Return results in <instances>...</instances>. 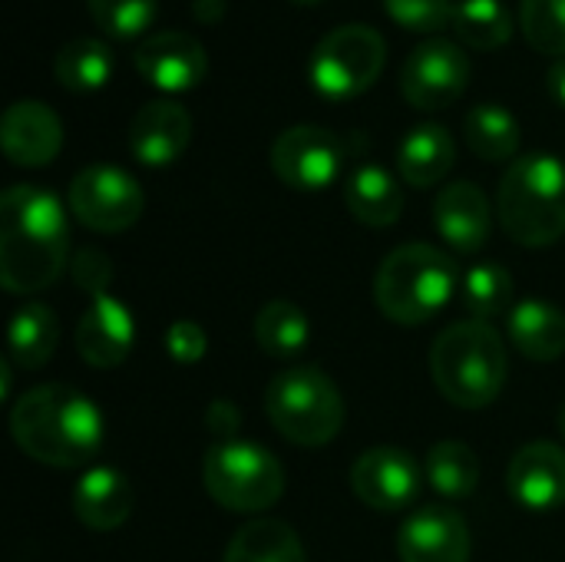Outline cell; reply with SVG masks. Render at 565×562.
Listing matches in <instances>:
<instances>
[{"mask_svg":"<svg viewBox=\"0 0 565 562\" xmlns=\"http://www.w3.org/2000/svg\"><path fill=\"white\" fill-rule=\"evenodd\" d=\"M70 262L63 202L40 185H10L0 195V285L10 295L50 288Z\"/></svg>","mask_w":565,"mask_h":562,"instance_id":"cell-1","label":"cell"},{"mask_svg":"<svg viewBox=\"0 0 565 562\" xmlns=\"http://www.w3.org/2000/svg\"><path fill=\"white\" fill-rule=\"evenodd\" d=\"M10 434L30 460L56 470H76L103 450L106 421L83 391L40 384L13 404Z\"/></svg>","mask_w":565,"mask_h":562,"instance_id":"cell-2","label":"cell"},{"mask_svg":"<svg viewBox=\"0 0 565 562\" xmlns=\"http://www.w3.org/2000/svg\"><path fill=\"white\" fill-rule=\"evenodd\" d=\"M86 3L93 23L109 40H139L159 13V0H86Z\"/></svg>","mask_w":565,"mask_h":562,"instance_id":"cell-33","label":"cell"},{"mask_svg":"<svg viewBox=\"0 0 565 562\" xmlns=\"http://www.w3.org/2000/svg\"><path fill=\"white\" fill-rule=\"evenodd\" d=\"M427 484L447 500H467L480 484V460L460 441H440L424 457Z\"/></svg>","mask_w":565,"mask_h":562,"instance_id":"cell-29","label":"cell"},{"mask_svg":"<svg viewBox=\"0 0 565 562\" xmlns=\"http://www.w3.org/2000/svg\"><path fill=\"white\" fill-rule=\"evenodd\" d=\"M265 414L271 427L298 447H324L344 427V397L318 368H291L268 381Z\"/></svg>","mask_w":565,"mask_h":562,"instance_id":"cell-6","label":"cell"},{"mask_svg":"<svg viewBox=\"0 0 565 562\" xmlns=\"http://www.w3.org/2000/svg\"><path fill=\"white\" fill-rule=\"evenodd\" d=\"M457 162V146L447 126L420 123L397 146V176L414 189H430L450 176Z\"/></svg>","mask_w":565,"mask_h":562,"instance_id":"cell-21","label":"cell"},{"mask_svg":"<svg viewBox=\"0 0 565 562\" xmlns=\"http://www.w3.org/2000/svg\"><path fill=\"white\" fill-rule=\"evenodd\" d=\"M222 562H308V556L288 523L252 520L232 537Z\"/></svg>","mask_w":565,"mask_h":562,"instance_id":"cell-26","label":"cell"},{"mask_svg":"<svg viewBox=\"0 0 565 562\" xmlns=\"http://www.w3.org/2000/svg\"><path fill=\"white\" fill-rule=\"evenodd\" d=\"M430 374L454 407H490L507 384V348L487 321H457L434 341Z\"/></svg>","mask_w":565,"mask_h":562,"instance_id":"cell-4","label":"cell"},{"mask_svg":"<svg viewBox=\"0 0 565 562\" xmlns=\"http://www.w3.org/2000/svg\"><path fill=\"white\" fill-rule=\"evenodd\" d=\"M255 341L258 348L268 354V358H295L305 351V344L311 341V325H308V315L288 301V298H275L268 301L258 318H255Z\"/></svg>","mask_w":565,"mask_h":562,"instance_id":"cell-28","label":"cell"},{"mask_svg":"<svg viewBox=\"0 0 565 562\" xmlns=\"http://www.w3.org/2000/svg\"><path fill=\"white\" fill-rule=\"evenodd\" d=\"M424 487V467L401 447L364 450L351 467L354 497L377 513H401L417 503Z\"/></svg>","mask_w":565,"mask_h":562,"instance_id":"cell-12","label":"cell"},{"mask_svg":"<svg viewBox=\"0 0 565 562\" xmlns=\"http://www.w3.org/2000/svg\"><path fill=\"white\" fill-rule=\"evenodd\" d=\"M507 487L523 510L533 513L559 510L565 503V450L550 441L526 444L510 460Z\"/></svg>","mask_w":565,"mask_h":562,"instance_id":"cell-18","label":"cell"},{"mask_svg":"<svg viewBox=\"0 0 565 562\" xmlns=\"http://www.w3.org/2000/svg\"><path fill=\"white\" fill-rule=\"evenodd\" d=\"M503 232L526 248H546L565 235V162L530 152L510 162L497 189Z\"/></svg>","mask_w":565,"mask_h":562,"instance_id":"cell-3","label":"cell"},{"mask_svg":"<svg viewBox=\"0 0 565 562\" xmlns=\"http://www.w3.org/2000/svg\"><path fill=\"white\" fill-rule=\"evenodd\" d=\"M384 63H387L384 36L367 23H344L318 40L308 63V79L318 96L331 103H344L367 93L381 79Z\"/></svg>","mask_w":565,"mask_h":562,"instance_id":"cell-8","label":"cell"},{"mask_svg":"<svg viewBox=\"0 0 565 562\" xmlns=\"http://www.w3.org/2000/svg\"><path fill=\"white\" fill-rule=\"evenodd\" d=\"M66 205L70 215L89 232L116 235L139 222L146 199L129 172L116 166H86L73 176Z\"/></svg>","mask_w":565,"mask_h":562,"instance_id":"cell-9","label":"cell"},{"mask_svg":"<svg viewBox=\"0 0 565 562\" xmlns=\"http://www.w3.org/2000/svg\"><path fill=\"white\" fill-rule=\"evenodd\" d=\"M470 527L467 520L440 503L420 507L397 533L401 562H470Z\"/></svg>","mask_w":565,"mask_h":562,"instance_id":"cell-14","label":"cell"},{"mask_svg":"<svg viewBox=\"0 0 565 562\" xmlns=\"http://www.w3.org/2000/svg\"><path fill=\"white\" fill-rule=\"evenodd\" d=\"M467 146L487 159V162H507L520 152L523 142V129L516 123V116L507 106L497 103H480L467 113Z\"/></svg>","mask_w":565,"mask_h":562,"instance_id":"cell-27","label":"cell"},{"mask_svg":"<svg viewBox=\"0 0 565 562\" xmlns=\"http://www.w3.org/2000/svg\"><path fill=\"white\" fill-rule=\"evenodd\" d=\"M546 89H550V96H553L559 106H565V56L550 66V73H546Z\"/></svg>","mask_w":565,"mask_h":562,"instance_id":"cell-38","label":"cell"},{"mask_svg":"<svg viewBox=\"0 0 565 562\" xmlns=\"http://www.w3.org/2000/svg\"><path fill=\"white\" fill-rule=\"evenodd\" d=\"M291 3H298V7H315V3H324V0H291Z\"/></svg>","mask_w":565,"mask_h":562,"instance_id":"cell-40","label":"cell"},{"mask_svg":"<svg viewBox=\"0 0 565 562\" xmlns=\"http://www.w3.org/2000/svg\"><path fill=\"white\" fill-rule=\"evenodd\" d=\"M53 76L76 96L99 93L113 76V50L96 36H76L53 56Z\"/></svg>","mask_w":565,"mask_h":562,"instance_id":"cell-24","label":"cell"},{"mask_svg":"<svg viewBox=\"0 0 565 562\" xmlns=\"http://www.w3.org/2000/svg\"><path fill=\"white\" fill-rule=\"evenodd\" d=\"M0 146L13 166L40 169L53 162L63 149V123L40 99H20L7 106L0 119Z\"/></svg>","mask_w":565,"mask_h":562,"instance_id":"cell-15","label":"cell"},{"mask_svg":"<svg viewBox=\"0 0 565 562\" xmlns=\"http://www.w3.org/2000/svg\"><path fill=\"white\" fill-rule=\"evenodd\" d=\"M166 351L172 361L179 364H195L205 358L209 351V338H205V328L195 325V321H172L169 331H166Z\"/></svg>","mask_w":565,"mask_h":562,"instance_id":"cell-35","label":"cell"},{"mask_svg":"<svg viewBox=\"0 0 565 562\" xmlns=\"http://www.w3.org/2000/svg\"><path fill=\"white\" fill-rule=\"evenodd\" d=\"M132 63L152 89L169 93V96L195 89L209 73L205 46L192 33H182V30H159L139 40Z\"/></svg>","mask_w":565,"mask_h":562,"instance_id":"cell-13","label":"cell"},{"mask_svg":"<svg viewBox=\"0 0 565 562\" xmlns=\"http://www.w3.org/2000/svg\"><path fill=\"white\" fill-rule=\"evenodd\" d=\"M457 288V265L447 252L411 242L394 248L374 278V301L394 325L417 328L440 315Z\"/></svg>","mask_w":565,"mask_h":562,"instance_id":"cell-5","label":"cell"},{"mask_svg":"<svg viewBox=\"0 0 565 562\" xmlns=\"http://www.w3.org/2000/svg\"><path fill=\"white\" fill-rule=\"evenodd\" d=\"M209 424H212L215 431H232V427L238 424V411H235L228 401H218V404H212V411H209Z\"/></svg>","mask_w":565,"mask_h":562,"instance_id":"cell-37","label":"cell"},{"mask_svg":"<svg viewBox=\"0 0 565 562\" xmlns=\"http://www.w3.org/2000/svg\"><path fill=\"white\" fill-rule=\"evenodd\" d=\"M60 341V325L53 308L30 301L10 318V335H7V354L17 368L23 371H40Z\"/></svg>","mask_w":565,"mask_h":562,"instance_id":"cell-25","label":"cell"},{"mask_svg":"<svg viewBox=\"0 0 565 562\" xmlns=\"http://www.w3.org/2000/svg\"><path fill=\"white\" fill-rule=\"evenodd\" d=\"M450 26L473 50H500L513 40V17L503 0H460Z\"/></svg>","mask_w":565,"mask_h":562,"instance_id":"cell-30","label":"cell"},{"mask_svg":"<svg viewBox=\"0 0 565 562\" xmlns=\"http://www.w3.org/2000/svg\"><path fill=\"white\" fill-rule=\"evenodd\" d=\"M132 487L116 467H93L73 487V513L93 533L119 530L132 513Z\"/></svg>","mask_w":565,"mask_h":562,"instance_id":"cell-20","label":"cell"},{"mask_svg":"<svg viewBox=\"0 0 565 562\" xmlns=\"http://www.w3.org/2000/svg\"><path fill=\"white\" fill-rule=\"evenodd\" d=\"M460 0H384V10L394 23L414 33H434L454 23Z\"/></svg>","mask_w":565,"mask_h":562,"instance_id":"cell-34","label":"cell"},{"mask_svg":"<svg viewBox=\"0 0 565 562\" xmlns=\"http://www.w3.org/2000/svg\"><path fill=\"white\" fill-rule=\"evenodd\" d=\"M202 484L228 513H262L281 500L285 467L258 444L222 441L202 460Z\"/></svg>","mask_w":565,"mask_h":562,"instance_id":"cell-7","label":"cell"},{"mask_svg":"<svg viewBox=\"0 0 565 562\" xmlns=\"http://www.w3.org/2000/svg\"><path fill=\"white\" fill-rule=\"evenodd\" d=\"M192 139V116L175 99L146 103L129 123V152L149 169L172 166Z\"/></svg>","mask_w":565,"mask_h":562,"instance_id":"cell-16","label":"cell"},{"mask_svg":"<svg viewBox=\"0 0 565 562\" xmlns=\"http://www.w3.org/2000/svg\"><path fill=\"white\" fill-rule=\"evenodd\" d=\"M73 282L89 295H106L109 291V282H113V265L103 252L96 248H79V255L73 258Z\"/></svg>","mask_w":565,"mask_h":562,"instance_id":"cell-36","label":"cell"},{"mask_svg":"<svg viewBox=\"0 0 565 562\" xmlns=\"http://www.w3.org/2000/svg\"><path fill=\"white\" fill-rule=\"evenodd\" d=\"M520 30L546 56H565V0H520Z\"/></svg>","mask_w":565,"mask_h":562,"instance_id":"cell-32","label":"cell"},{"mask_svg":"<svg viewBox=\"0 0 565 562\" xmlns=\"http://www.w3.org/2000/svg\"><path fill=\"white\" fill-rule=\"evenodd\" d=\"M136 344V318L116 295L89 298L76 325V351L89 368H119Z\"/></svg>","mask_w":565,"mask_h":562,"instance_id":"cell-17","label":"cell"},{"mask_svg":"<svg viewBox=\"0 0 565 562\" xmlns=\"http://www.w3.org/2000/svg\"><path fill=\"white\" fill-rule=\"evenodd\" d=\"M275 176L298 192H321L344 169V142L324 126H291L271 146Z\"/></svg>","mask_w":565,"mask_h":562,"instance_id":"cell-11","label":"cell"},{"mask_svg":"<svg viewBox=\"0 0 565 562\" xmlns=\"http://www.w3.org/2000/svg\"><path fill=\"white\" fill-rule=\"evenodd\" d=\"M434 225L450 248L473 255L490 242V229H493L490 199L473 182H450L447 189H440L434 202Z\"/></svg>","mask_w":565,"mask_h":562,"instance_id":"cell-19","label":"cell"},{"mask_svg":"<svg viewBox=\"0 0 565 562\" xmlns=\"http://www.w3.org/2000/svg\"><path fill=\"white\" fill-rule=\"evenodd\" d=\"M513 301V278L507 268L483 262L463 275V305L477 321H490L503 315Z\"/></svg>","mask_w":565,"mask_h":562,"instance_id":"cell-31","label":"cell"},{"mask_svg":"<svg viewBox=\"0 0 565 562\" xmlns=\"http://www.w3.org/2000/svg\"><path fill=\"white\" fill-rule=\"evenodd\" d=\"M470 86V56L444 36L424 40L401 66V93L414 109L437 113L454 106Z\"/></svg>","mask_w":565,"mask_h":562,"instance_id":"cell-10","label":"cell"},{"mask_svg":"<svg viewBox=\"0 0 565 562\" xmlns=\"http://www.w3.org/2000/svg\"><path fill=\"white\" fill-rule=\"evenodd\" d=\"M344 205L367 229H387L404 212V192L384 166H358L344 179Z\"/></svg>","mask_w":565,"mask_h":562,"instance_id":"cell-22","label":"cell"},{"mask_svg":"<svg viewBox=\"0 0 565 562\" xmlns=\"http://www.w3.org/2000/svg\"><path fill=\"white\" fill-rule=\"evenodd\" d=\"M510 341L520 354L530 361H556L565 354V311L540 301L526 298L510 311Z\"/></svg>","mask_w":565,"mask_h":562,"instance_id":"cell-23","label":"cell"},{"mask_svg":"<svg viewBox=\"0 0 565 562\" xmlns=\"http://www.w3.org/2000/svg\"><path fill=\"white\" fill-rule=\"evenodd\" d=\"M559 434H563V441H565V404L559 407Z\"/></svg>","mask_w":565,"mask_h":562,"instance_id":"cell-39","label":"cell"}]
</instances>
